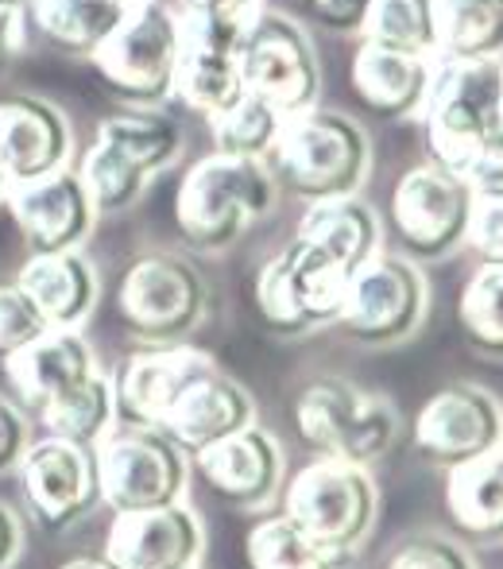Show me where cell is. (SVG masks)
<instances>
[{
	"mask_svg": "<svg viewBox=\"0 0 503 569\" xmlns=\"http://www.w3.org/2000/svg\"><path fill=\"white\" fill-rule=\"evenodd\" d=\"M132 0H31L39 31L67 54H90L121 28Z\"/></svg>",
	"mask_w": 503,
	"mask_h": 569,
	"instance_id": "28",
	"label": "cell"
},
{
	"mask_svg": "<svg viewBox=\"0 0 503 569\" xmlns=\"http://www.w3.org/2000/svg\"><path fill=\"white\" fill-rule=\"evenodd\" d=\"M294 427L318 457L369 469L395 446L399 411L383 396H369L341 376H318L294 399Z\"/></svg>",
	"mask_w": 503,
	"mask_h": 569,
	"instance_id": "4",
	"label": "cell"
},
{
	"mask_svg": "<svg viewBox=\"0 0 503 569\" xmlns=\"http://www.w3.org/2000/svg\"><path fill=\"white\" fill-rule=\"evenodd\" d=\"M249 16H179V62L171 93L202 117H218L244 98L241 39Z\"/></svg>",
	"mask_w": 503,
	"mask_h": 569,
	"instance_id": "10",
	"label": "cell"
},
{
	"mask_svg": "<svg viewBox=\"0 0 503 569\" xmlns=\"http://www.w3.org/2000/svg\"><path fill=\"white\" fill-rule=\"evenodd\" d=\"M210 124H213V148H218L221 156L263 159L275 148V136H279V128H283V113L271 109L268 101H260L255 93H244L237 106L218 113Z\"/></svg>",
	"mask_w": 503,
	"mask_h": 569,
	"instance_id": "33",
	"label": "cell"
},
{
	"mask_svg": "<svg viewBox=\"0 0 503 569\" xmlns=\"http://www.w3.org/2000/svg\"><path fill=\"white\" fill-rule=\"evenodd\" d=\"M279 511L291 516L306 535L338 550H361L380 516L376 480L364 465L318 457L286 480Z\"/></svg>",
	"mask_w": 503,
	"mask_h": 569,
	"instance_id": "6",
	"label": "cell"
},
{
	"mask_svg": "<svg viewBox=\"0 0 503 569\" xmlns=\"http://www.w3.org/2000/svg\"><path fill=\"white\" fill-rule=\"evenodd\" d=\"M202 550L205 531L182 500L117 516L105 542V555L121 569H194Z\"/></svg>",
	"mask_w": 503,
	"mask_h": 569,
	"instance_id": "19",
	"label": "cell"
},
{
	"mask_svg": "<svg viewBox=\"0 0 503 569\" xmlns=\"http://www.w3.org/2000/svg\"><path fill=\"white\" fill-rule=\"evenodd\" d=\"M205 315V283L194 263L174 252L132 260L117 291V318L148 345H179Z\"/></svg>",
	"mask_w": 503,
	"mask_h": 569,
	"instance_id": "8",
	"label": "cell"
},
{
	"mask_svg": "<svg viewBox=\"0 0 503 569\" xmlns=\"http://www.w3.org/2000/svg\"><path fill=\"white\" fill-rule=\"evenodd\" d=\"M12 388L20 391V399L36 411H43L54 396L70 391L74 383H82L85 376H93V352L78 330H47L43 338L23 345L20 352L4 357Z\"/></svg>",
	"mask_w": 503,
	"mask_h": 569,
	"instance_id": "23",
	"label": "cell"
},
{
	"mask_svg": "<svg viewBox=\"0 0 503 569\" xmlns=\"http://www.w3.org/2000/svg\"><path fill=\"white\" fill-rule=\"evenodd\" d=\"M20 485L31 516L47 531H67L82 516H90L101 503L98 492V465L93 450L62 438H43L28 446L20 461Z\"/></svg>",
	"mask_w": 503,
	"mask_h": 569,
	"instance_id": "15",
	"label": "cell"
},
{
	"mask_svg": "<svg viewBox=\"0 0 503 569\" xmlns=\"http://www.w3.org/2000/svg\"><path fill=\"white\" fill-rule=\"evenodd\" d=\"M445 516L453 531L481 547L503 542V450L445 469Z\"/></svg>",
	"mask_w": 503,
	"mask_h": 569,
	"instance_id": "25",
	"label": "cell"
},
{
	"mask_svg": "<svg viewBox=\"0 0 503 569\" xmlns=\"http://www.w3.org/2000/svg\"><path fill=\"white\" fill-rule=\"evenodd\" d=\"M457 174L473 190V198H503V148H496V143L481 148L457 167Z\"/></svg>",
	"mask_w": 503,
	"mask_h": 569,
	"instance_id": "39",
	"label": "cell"
},
{
	"mask_svg": "<svg viewBox=\"0 0 503 569\" xmlns=\"http://www.w3.org/2000/svg\"><path fill=\"white\" fill-rule=\"evenodd\" d=\"M194 569H198V566H194Z\"/></svg>",
	"mask_w": 503,
	"mask_h": 569,
	"instance_id": "47",
	"label": "cell"
},
{
	"mask_svg": "<svg viewBox=\"0 0 503 569\" xmlns=\"http://www.w3.org/2000/svg\"><path fill=\"white\" fill-rule=\"evenodd\" d=\"M426 276L406 256L376 252L349 279L338 326L361 345H403L426 322Z\"/></svg>",
	"mask_w": 503,
	"mask_h": 569,
	"instance_id": "9",
	"label": "cell"
},
{
	"mask_svg": "<svg viewBox=\"0 0 503 569\" xmlns=\"http://www.w3.org/2000/svg\"><path fill=\"white\" fill-rule=\"evenodd\" d=\"M23 12V0H0V54H4L8 39H12V28Z\"/></svg>",
	"mask_w": 503,
	"mask_h": 569,
	"instance_id": "43",
	"label": "cell"
},
{
	"mask_svg": "<svg viewBox=\"0 0 503 569\" xmlns=\"http://www.w3.org/2000/svg\"><path fill=\"white\" fill-rule=\"evenodd\" d=\"M419 113L434 163L457 171L469 156L500 140L503 59H442Z\"/></svg>",
	"mask_w": 503,
	"mask_h": 569,
	"instance_id": "2",
	"label": "cell"
},
{
	"mask_svg": "<svg viewBox=\"0 0 503 569\" xmlns=\"http://www.w3.org/2000/svg\"><path fill=\"white\" fill-rule=\"evenodd\" d=\"M473 190L457 171L442 163L414 167L399 179L391 194V226L414 260H442L465 240Z\"/></svg>",
	"mask_w": 503,
	"mask_h": 569,
	"instance_id": "13",
	"label": "cell"
},
{
	"mask_svg": "<svg viewBox=\"0 0 503 569\" xmlns=\"http://www.w3.org/2000/svg\"><path fill=\"white\" fill-rule=\"evenodd\" d=\"M241 78L244 93H255L283 117L314 109L322 90V70L306 31L275 12L249 16L241 39Z\"/></svg>",
	"mask_w": 503,
	"mask_h": 569,
	"instance_id": "11",
	"label": "cell"
},
{
	"mask_svg": "<svg viewBox=\"0 0 503 569\" xmlns=\"http://www.w3.org/2000/svg\"><path fill=\"white\" fill-rule=\"evenodd\" d=\"M47 330L51 326L28 299V291L20 283H0V357H12L23 345L43 338Z\"/></svg>",
	"mask_w": 503,
	"mask_h": 569,
	"instance_id": "36",
	"label": "cell"
},
{
	"mask_svg": "<svg viewBox=\"0 0 503 569\" xmlns=\"http://www.w3.org/2000/svg\"><path fill=\"white\" fill-rule=\"evenodd\" d=\"M210 365V357L190 345H151L148 352H135L113 380V407L124 427L155 430L167 407L182 391V383Z\"/></svg>",
	"mask_w": 503,
	"mask_h": 569,
	"instance_id": "20",
	"label": "cell"
},
{
	"mask_svg": "<svg viewBox=\"0 0 503 569\" xmlns=\"http://www.w3.org/2000/svg\"><path fill=\"white\" fill-rule=\"evenodd\" d=\"M275 206V179L263 159L205 156L182 179L174 194V226L182 240L202 252H221L244 237L252 221Z\"/></svg>",
	"mask_w": 503,
	"mask_h": 569,
	"instance_id": "1",
	"label": "cell"
},
{
	"mask_svg": "<svg viewBox=\"0 0 503 569\" xmlns=\"http://www.w3.org/2000/svg\"><path fill=\"white\" fill-rule=\"evenodd\" d=\"M383 569H476V558L469 555L465 542L450 539V535L422 531L399 539L383 558Z\"/></svg>",
	"mask_w": 503,
	"mask_h": 569,
	"instance_id": "35",
	"label": "cell"
},
{
	"mask_svg": "<svg viewBox=\"0 0 503 569\" xmlns=\"http://www.w3.org/2000/svg\"><path fill=\"white\" fill-rule=\"evenodd\" d=\"M442 59H492L503 51V0H434Z\"/></svg>",
	"mask_w": 503,
	"mask_h": 569,
	"instance_id": "29",
	"label": "cell"
},
{
	"mask_svg": "<svg viewBox=\"0 0 503 569\" xmlns=\"http://www.w3.org/2000/svg\"><path fill=\"white\" fill-rule=\"evenodd\" d=\"M23 450H28V427H23L20 411L0 399V472L12 469Z\"/></svg>",
	"mask_w": 503,
	"mask_h": 569,
	"instance_id": "40",
	"label": "cell"
},
{
	"mask_svg": "<svg viewBox=\"0 0 503 569\" xmlns=\"http://www.w3.org/2000/svg\"><path fill=\"white\" fill-rule=\"evenodd\" d=\"M4 202L31 252H67V248H78L90 237L93 218H98L90 190L82 187L78 174L62 171V167L43 174V179L8 187Z\"/></svg>",
	"mask_w": 503,
	"mask_h": 569,
	"instance_id": "17",
	"label": "cell"
},
{
	"mask_svg": "<svg viewBox=\"0 0 503 569\" xmlns=\"http://www.w3.org/2000/svg\"><path fill=\"white\" fill-rule=\"evenodd\" d=\"M294 237L302 244L318 248L322 256H330L333 263L353 276L364 260L380 252V218L369 202H361L356 194L345 198H318L310 202V210L302 213L299 232Z\"/></svg>",
	"mask_w": 503,
	"mask_h": 569,
	"instance_id": "26",
	"label": "cell"
},
{
	"mask_svg": "<svg viewBox=\"0 0 503 569\" xmlns=\"http://www.w3.org/2000/svg\"><path fill=\"white\" fill-rule=\"evenodd\" d=\"M179 62V16L155 0H132L121 28L93 51L98 74L128 101H163Z\"/></svg>",
	"mask_w": 503,
	"mask_h": 569,
	"instance_id": "12",
	"label": "cell"
},
{
	"mask_svg": "<svg viewBox=\"0 0 503 569\" xmlns=\"http://www.w3.org/2000/svg\"><path fill=\"white\" fill-rule=\"evenodd\" d=\"M252 422H255L252 396L210 360V365L198 368L182 383V391L167 407V415L159 419L155 430L163 438H171L187 457H194L205 446L221 442V438L237 435V430L252 427Z\"/></svg>",
	"mask_w": 503,
	"mask_h": 569,
	"instance_id": "16",
	"label": "cell"
},
{
	"mask_svg": "<svg viewBox=\"0 0 503 569\" xmlns=\"http://www.w3.org/2000/svg\"><path fill=\"white\" fill-rule=\"evenodd\" d=\"M16 283L28 291L51 330H74L98 302V276L78 248L67 252H31Z\"/></svg>",
	"mask_w": 503,
	"mask_h": 569,
	"instance_id": "24",
	"label": "cell"
},
{
	"mask_svg": "<svg viewBox=\"0 0 503 569\" xmlns=\"http://www.w3.org/2000/svg\"><path fill=\"white\" fill-rule=\"evenodd\" d=\"M255 0H182V12L205 16H252Z\"/></svg>",
	"mask_w": 503,
	"mask_h": 569,
	"instance_id": "42",
	"label": "cell"
},
{
	"mask_svg": "<svg viewBox=\"0 0 503 569\" xmlns=\"http://www.w3.org/2000/svg\"><path fill=\"white\" fill-rule=\"evenodd\" d=\"M70 156L67 117L39 98L0 101V171L12 182H31L59 171Z\"/></svg>",
	"mask_w": 503,
	"mask_h": 569,
	"instance_id": "21",
	"label": "cell"
},
{
	"mask_svg": "<svg viewBox=\"0 0 503 569\" xmlns=\"http://www.w3.org/2000/svg\"><path fill=\"white\" fill-rule=\"evenodd\" d=\"M182 148L179 124L159 113L105 117L98 140L82 159V187L98 213H121L143 194V182L163 171Z\"/></svg>",
	"mask_w": 503,
	"mask_h": 569,
	"instance_id": "5",
	"label": "cell"
},
{
	"mask_svg": "<svg viewBox=\"0 0 503 569\" xmlns=\"http://www.w3.org/2000/svg\"><path fill=\"white\" fill-rule=\"evenodd\" d=\"M59 569H121L109 555H78L70 562H62Z\"/></svg>",
	"mask_w": 503,
	"mask_h": 569,
	"instance_id": "44",
	"label": "cell"
},
{
	"mask_svg": "<svg viewBox=\"0 0 503 569\" xmlns=\"http://www.w3.org/2000/svg\"><path fill=\"white\" fill-rule=\"evenodd\" d=\"M20 542H23V531H20V519L0 503V569H8L20 555Z\"/></svg>",
	"mask_w": 503,
	"mask_h": 569,
	"instance_id": "41",
	"label": "cell"
},
{
	"mask_svg": "<svg viewBox=\"0 0 503 569\" xmlns=\"http://www.w3.org/2000/svg\"><path fill=\"white\" fill-rule=\"evenodd\" d=\"M461 244L481 263H503V198H476Z\"/></svg>",
	"mask_w": 503,
	"mask_h": 569,
	"instance_id": "37",
	"label": "cell"
},
{
	"mask_svg": "<svg viewBox=\"0 0 503 569\" xmlns=\"http://www.w3.org/2000/svg\"><path fill=\"white\" fill-rule=\"evenodd\" d=\"M364 39L391 51L406 54H437V31H434V0H372L364 16Z\"/></svg>",
	"mask_w": 503,
	"mask_h": 569,
	"instance_id": "32",
	"label": "cell"
},
{
	"mask_svg": "<svg viewBox=\"0 0 503 569\" xmlns=\"http://www.w3.org/2000/svg\"><path fill=\"white\" fill-rule=\"evenodd\" d=\"M294 8H299L310 23H318V28L341 31V36H345V31L364 28V16H369L372 0H294Z\"/></svg>",
	"mask_w": 503,
	"mask_h": 569,
	"instance_id": "38",
	"label": "cell"
},
{
	"mask_svg": "<svg viewBox=\"0 0 503 569\" xmlns=\"http://www.w3.org/2000/svg\"><path fill=\"white\" fill-rule=\"evenodd\" d=\"M496 148H503V124H500V140H496Z\"/></svg>",
	"mask_w": 503,
	"mask_h": 569,
	"instance_id": "46",
	"label": "cell"
},
{
	"mask_svg": "<svg viewBox=\"0 0 503 569\" xmlns=\"http://www.w3.org/2000/svg\"><path fill=\"white\" fill-rule=\"evenodd\" d=\"M457 322L469 349L503 360V263H481L465 279L457 299Z\"/></svg>",
	"mask_w": 503,
	"mask_h": 569,
	"instance_id": "31",
	"label": "cell"
},
{
	"mask_svg": "<svg viewBox=\"0 0 503 569\" xmlns=\"http://www.w3.org/2000/svg\"><path fill=\"white\" fill-rule=\"evenodd\" d=\"M275 174L294 190L310 198H345L369 174V136L353 117L333 109H302L283 117L275 136Z\"/></svg>",
	"mask_w": 503,
	"mask_h": 569,
	"instance_id": "3",
	"label": "cell"
},
{
	"mask_svg": "<svg viewBox=\"0 0 503 569\" xmlns=\"http://www.w3.org/2000/svg\"><path fill=\"white\" fill-rule=\"evenodd\" d=\"M430 67L426 54H406L380 47L372 39H361L349 62V86L353 98L369 109L372 117L383 120H406L422 109L430 90Z\"/></svg>",
	"mask_w": 503,
	"mask_h": 569,
	"instance_id": "22",
	"label": "cell"
},
{
	"mask_svg": "<svg viewBox=\"0 0 503 569\" xmlns=\"http://www.w3.org/2000/svg\"><path fill=\"white\" fill-rule=\"evenodd\" d=\"M93 465H98L101 503H109L113 516L167 508L187 492L190 457L171 438L148 427H124L117 435H105L93 446Z\"/></svg>",
	"mask_w": 503,
	"mask_h": 569,
	"instance_id": "7",
	"label": "cell"
},
{
	"mask_svg": "<svg viewBox=\"0 0 503 569\" xmlns=\"http://www.w3.org/2000/svg\"><path fill=\"white\" fill-rule=\"evenodd\" d=\"M190 465H194L198 477L205 480V488L213 496H221V500L241 511L268 508L279 496V480H283L279 442L255 422L221 438V442L205 446L202 453L190 457Z\"/></svg>",
	"mask_w": 503,
	"mask_h": 569,
	"instance_id": "18",
	"label": "cell"
},
{
	"mask_svg": "<svg viewBox=\"0 0 503 569\" xmlns=\"http://www.w3.org/2000/svg\"><path fill=\"white\" fill-rule=\"evenodd\" d=\"M252 307H255L260 326L268 333H275V338H302V333L314 330L299 307V295H294L291 271H286V260H283V248H279L271 260H263L260 271H255Z\"/></svg>",
	"mask_w": 503,
	"mask_h": 569,
	"instance_id": "34",
	"label": "cell"
},
{
	"mask_svg": "<svg viewBox=\"0 0 503 569\" xmlns=\"http://www.w3.org/2000/svg\"><path fill=\"white\" fill-rule=\"evenodd\" d=\"M8 187H12V182H8V179H4V171H0V202L8 198Z\"/></svg>",
	"mask_w": 503,
	"mask_h": 569,
	"instance_id": "45",
	"label": "cell"
},
{
	"mask_svg": "<svg viewBox=\"0 0 503 569\" xmlns=\"http://www.w3.org/2000/svg\"><path fill=\"white\" fill-rule=\"evenodd\" d=\"M353 550L325 547L283 511L263 516L244 535V569H353Z\"/></svg>",
	"mask_w": 503,
	"mask_h": 569,
	"instance_id": "27",
	"label": "cell"
},
{
	"mask_svg": "<svg viewBox=\"0 0 503 569\" xmlns=\"http://www.w3.org/2000/svg\"><path fill=\"white\" fill-rule=\"evenodd\" d=\"M39 415H43V427L51 438H62V442L93 450V446L109 435V427H113V419H117L113 380H105L101 372L85 376L82 383H74L70 391L54 396Z\"/></svg>",
	"mask_w": 503,
	"mask_h": 569,
	"instance_id": "30",
	"label": "cell"
},
{
	"mask_svg": "<svg viewBox=\"0 0 503 569\" xmlns=\"http://www.w3.org/2000/svg\"><path fill=\"white\" fill-rule=\"evenodd\" d=\"M411 446L437 469L476 461L503 450V407L492 391L453 383L422 403L411 427Z\"/></svg>",
	"mask_w": 503,
	"mask_h": 569,
	"instance_id": "14",
	"label": "cell"
}]
</instances>
